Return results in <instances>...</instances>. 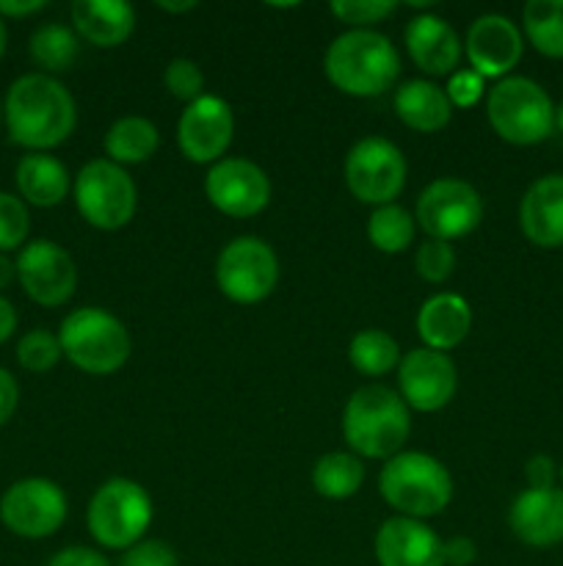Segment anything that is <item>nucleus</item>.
<instances>
[{"label": "nucleus", "mask_w": 563, "mask_h": 566, "mask_svg": "<svg viewBox=\"0 0 563 566\" xmlns=\"http://www.w3.org/2000/svg\"><path fill=\"white\" fill-rule=\"evenodd\" d=\"M412 434V409L401 392L384 385H364L348 398L342 437L359 459H392Z\"/></svg>", "instance_id": "f03ea898"}, {"label": "nucleus", "mask_w": 563, "mask_h": 566, "mask_svg": "<svg viewBox=\"0 0 563 566\" xmlns=\"http://www.w3.org/2000/svg\"><path fill=\"white\" fill-rule=\"evenodd\" d=\"M3 116L11 142L31 153L59 147L77 125L72 94L66 92L64 83L44 72H28L11 83Z\"/></svg>", "instance_id": "f257e3e1"}, {"label": "nucleus", "mask_w": 563, "mask_h": 566, "mask_svg": "<svg viewBox=\"0 0 563 566\" xmlns=\"http://www.w3.org/2000/svg\"><path fill=\"white\" fill-rule=\"evenodd\" d=\"M17 403H20V385L11 376V370L0 368V426H6L14 418Z\"/></svg>", "instance_id": "a19ab883"}, {"label": "nucleus", "mask_w": 563, "mask_h": 566, "mask_svg": "<svg viewBox=\"0 0 563 566\" xmlns=\"http://www.w3.org/2000/svg\"><path fill=\"white\" fill-rule=\"evenodd\" d=\"M6 44H9V31H6V22L0 20V59H3L6 53Z\"/></svg>", "instance_id": "de8ad7c7"}, {"label": "nucleus", "mask_w": 563, "mask_h": 566, "mask_svg": "<svg viewBox=\"0 0 563 566\" xmlns=\"http://www.w3.org/2000/svg\"><path fill=\"white\" fill-rule=\"evenodd\" d=\"M158 9L169 11V14H182V11L196 9V3H193V0H185V3H158Z\"/></svg>", "instance_id": "49530a36"}, {"label": "nucleus", "mask_w": 563, "mask_h": 566, "mask_svg": "<svg viewBox=\"0 0 563 566\" xmlns=\"http://www.w3.org/2000/svg\"><path fill=\"white\" fill-rule=\"evenodd\" d=\"M524 475H528L530 490H552L557 479V468L546 453H535L528 468H524Z\"/></svg>", "instance_id": "58836bf2"}, {"label": "nucleus", "mask_w": 563, "mask_h": 566, "mask_svg": "<svg viewBox=\"0 0 563 566\" xmlns=\"http://www.w3.org/2000/svg\"><path fill=\"white\" fill-rule=\"evenodd\" d=\"M88 534L108 551H127L144 539L152 523V501L138 481L110 479L88 503Z\"/></svg>", "instance_id": "0eeeda50"}, {"label": "nucleus", "mask_w": 563, "mask_h": 566, "mask_svg": "<svg viewBox=\"0 0 563 566\" xmlns=\"http://www.w3.org/2000/svg\"><path fill=\"white\" fill-rule=\"evenodd\" d=\"M210 205L232 219H252L270 202V180L246 158H221L204 177Z\"/></svg>", "instance_id": "4468645a"}, {"label": "nucleus", "mask_w": 563, "mask_h": 566, "mask_svg": "<svg viewBox=\"0 0 563 566\" xmlns=\"http://www.w3.org/2000/svg\"><path fill=\"white\" fill-rule=\"evenodd\" d=\"M42 9L44 0H0V20L3 17H28Z\"/></svg>", "instance_id": "37998d69"}, {"label": "nucleus", "mask_w": 563, "mask_h": 566, "mask_svg": "<svg viewBox=\"0 0 563 566\" xmlns=\"http://www.w3.org/2000/svg\"><path fill=\"white\" fill-rule=\"evenodd\" d=\"M72 22L94 48H119L136 28V11L125 0H75Z\"/></svg>", "instance_id": "5701e85b"}, {"label": "nucleus", "mask_w": 563, "mask_h": 566, "mask_svg": "<svg viewBox=\"0 0 563 566\" xmlns=\"http://www.w3.org/2000/svg\"><path fill=\"white\" fill-rule=\"evenodd\" d=\"M31 59L47 72H64L77 59V36L66 25L47 22L31 33Z\"/></svg>", "instance_id": "7c9ffc66"}, {"label": "nucleus", "mask_w": 563, "mask_h": 566, "mask_svg": "<svg viewBox=\"0 0 563 566\" xmlns=\"http://www.w3.org/2000/svg\"><path fill=\"white\" fill-rule=\"evenodd\" d=\"M445 542L423 520L390 517L375 534L379 566H445Z\"/></svg>", "instance_id": "a211bd4d"}, {"label": "nucleus", "mask_w": 563, "mask_h": 566, "mask_svg": "<svg viewBox=\"0 0 563 566\" xmlns=\"http://www.w3.org/2000/svg\"><path fill=\"white\" fill-rule=\"evenodd\" d=\"M163 86L171 97L182 99V103H193V99L202 97L204 75L196 61L174 59L163 70Z\"/></svg>", "instance_id": "f704fd0d"}, {"label": "nucleus", "mask_w": 563, "mask_h": 566, "mask_svg": "<svg viewBox=\"0 0 563 566\" xmlns=\"http://www.w3.org/2000/svg\"><path fill=\"white\" fill-rule=\"evenodd\" d=\"M0 119H3V105H0Z\"/></svg>", "instance_id": "8fccbe9b"}, {"label": "nucleus", "mask_w": 563, "mask_h": 566, "mask_svg": "<svg viewBox=\"0 0 563 566\" xmlns=\"http://www.w3.org/2000/svg\"><path fill=\"white\" fill-rule=\"evenodd\" d=\"M75 205L77 213L92 227L105 232L121 230L132 221L138 205L136 182L125 171V166L108 158L88 160L75 177Z\"/></svg>", "instance_id": "6e6552de"}, {"label": "nucleus", "mask_w": 563, "mask_h": 566, "mask_svg": "<svg viewBox=\"0 0 563 566\" xmlns=\"http://www.w3.org/2000/svg\"><path fill=\"white\" fill-rule=\"evenodd\" d=\"M555 125H557V130L563 133V103L555 108Z\"/></svg>", "instance_id": "09e8293b"}, {"label": "nucleus", "mask_w": 563, "mask_h": 566, "mask_svg": "<svg viewBox=\"0 0 563 566\" xmlns=\"http://www.w3.org/2000/svg\"><path fill=\"white\" fill-rule=\"evenodd\" d=\"M417 221L428 238L458 241L478 230L484 221V199L475 186L458 177H442L428 182L417 199Z\"/></svg>", "instance_id": "9b49d317"}, {"label": "nucleus", "mask_w": 563, "mask_h": 566, "mask_svg": "<svg viewBox=\"0 0 563 566\" xmlns=\"http://www.w3.org/2000/svg\"><path fill=\"white\" fill-rule=\"evenodd\" d=\"M519 227L541 249L563 247V175H546L524 191Z\"/></svg>", "instance_id": "aec40b11"}, {"label": "nucleus", "mask_w": 563, "mask_h": 566, "mask_svg": "<svg viewBox=\"0 0 563 566\" xmlns=\"http://www.w3.org/2000/svg\"><path fill=\"white\" fill-rule=\"evenodd\" d=\"M348 359L362 376H384L401 365V348L384 329H362L348 346Z\"/></svg>", "instance_id": "c85d7f7f"}, {"label": "nucleus", "mask_w": 563, "mask_h": 566, "mask_svg": "<svg viewBox=\"0 0 563 566\" xmlns=\"http://www.w3.org/2000/svg\"><path fill=\"white\" fill-rule=\"evenodd\" d=\"M17 191L22 202H31L36 208H55L70 193V171L59 158L44 153H28L17 164L14 171Z\"/></svg>", "instance_id": "b1692460"}, {"label": "nucleus", "mask_w": 563, "mask_h": 566, "mask_svg": "<svg viewBox=\"0 0 563 566\" xmlns=\"http://www.w3.org/2000/svg\"><path fill=\"white\" fill-rule=\"evenodd\" d=\"M442 553H445V566H469L478 558V547L469 536H453L445 542Z\"/></svg>", "instance_id": "79ce46f5"}, {"label": "nucleus", "mask_w": 563, "mask_h": 566, "mask_svg": "<svg viewBox=\"0 0 563 566\" xmlns=\"http://www.w3.org/2000/svg\"><path fill=\"white\" fill-rule=\"evenodd\" d=\"M561 481H563V464H561Z\"/></svg>", "instance_id": "3c124183"}, {"label": "nucleus", "mask_w": 563, "mask_h": 566, "mask_svg": "<svg viewBox=\"0 0 563 566\" xmlns=\"http://www.w3.org/2000/svg\"><path fill=\"white\" fill-rule=\"evenodd\" d=\"M61 340L59 335L47 329H31L17 343V363L31 374H47L59 365L61 359Z\"/></svg>", "instance_id": "2f4dec72"}, {"label": "nucleus", "mask_w": 563, "mask_h": 566, "mask_svg": "<svg viewBox=\"0 0 563 566\" xmlns=\"http://www.w3.org/2000/svg\"><path fill=\"white\" fill-rule=\"evenodd\" d=\"M406 50L425 75H453L461 61V39L456 28L436 14H419L406 25Z\"/></svg>", "instance_id": "412c9836"}, {"label": "nucleus", "mask_w": 563, "mask_h": 566, "mask_svg": "<svg viewBox=\"0 0 563 566\" xmlns=\"http://www.w3.org/2000/svg\"><path fill=\"white\" fill-rule=\"evenodd\" d=\"M235 136V114L230 103L202 94L185 105L177 125V142L191 164H219Z\"/></svg>", "instance_id": "2eb2a0df"}, {"label": "nucleus", "mask_w": 563, "mask_h": 566, "mask_svg": "<svg viewBox=\"0 0 563 566\" xmlns=\"http://www.w3.org/2000/svg\"><path fill=\"white\" fill-rule=\"evenodd\" d=\"M215 282L230 302H265L279 282V258L263 238L241 235L221 249L215 260Z\"/></svg>", "instance_id": "1a4fd4ad"}, {"label": "nucleus", "mask_w": 563, "mask_h": 566, "mask_svg": "<svg viewBox=\"0 0 563 566\" xmlns=\"http://www.w3.org/2000/svg\"><path fill=\"white\" fill-rule=\"evenodd\" d=\"M368 238L379 252L401 254L414 241V216L401 205H381L370 213Z\"/></svg>", "instance_id": "c756f323"}, {"label": "nucleus", "mask_w": 563, "mask_h": 566, "mask_svg": "<svg viewBox=\"0 0 563 566\" xmlns=\"http://www.w3.org/2000/svg\"><path fill=\"white\" fill-rule=\"evenodd\" d=\"M397 6L392 0H334L331 14L351 28H370L375 22H384L395 14Z\"/></svg>", "instance_id": "c9c22d12"}, {"label": "nucleus", "mask_w": 563, "mask_h": 566, "mask_svg": "<svg viewBox=\"0 0 563 566\" xmlns=\"http://www.w3.org/2000/svg\"><path fill=\"white\" fill-rule=\"evenodd\" d=\"M401 398L414 412H439L458 390V370L447 354L414 348L397 365Z\"/></svg>", "instance_id": "dca6fc26"}, {"label": "nucleus", "mask_w": 563, "mask_h": 566, "mask_svg": "<svg viewBox=\"0 0 563 566\" xmlns=\"http://www.w3.org/2000/svg\"><path fill=\"white\" fill-rule=\"evenodd\" d=\"M31 232V213L25 202L9 191H0V254L14 252L28 241Z\"/></svg>", "instance_id": "473e14b6"}, {"label": "nucleus", "mask_w": 563, "mask_h": 566, "mask_svg": "<svg viewBox=\"0 0 563 566\" xmlns=\"http://www.w3.org/2000/svg\"><path fill=\"white\" fill-rule=\"evenodd\" d=\"M323 72L342 94L379 97L401 75V59L384 33L373 28H351L329 44Z\"/></svg>", "instance_id": "7ed1b4c3"}, {"label": "nucleus", "mask_w": 563, "mask_h": 566, "mask_svg": "<svg viewBox=\"0 0 563 566\" xmlns=\"http://www.w3.org/2000/svg\"><path fill=\"white\" fill-rule=\"evenodd\" d=\"M379 490L397 517L412 520L434 517L453 501V479L447 468L439 459L419 451L386 459L379 475Z\"/></svg>", "instance_id": "20e7f679"}, {"label": "nucleus", "mask_w": 563, "mask_h": 566, "mask_svg": "<svg viewBox=\"0 0 563 566\" xmlns=\"http://www.w3.org/2000/svg\"><path fill=\"white\" fill-rule=\"evenodd\" d=\"M522 31L502 14H484L469 25L464 53H467L469 70L480 77H502L522 59Z\"/></svg>", "instance_id": "f3484780"}, {"label": "nucleus", "mask_w": 563, "mask_h": 566, "mask_svg": "<svg viewBox=\"0 0 563 566\" xmlns=\"http://www.w3.org/2000/svg\"><path fill=\"white\" fill-rule=\"evenodd\" d=\"M395 114L417 133H439L450 125L453 105L445 88L431 81H406L395 92Z\"/></svg>", "instance_id": "393cba45"}, {"label": "nucleus", "mask_w": 563, "mask_h": 566, "mask_svg": "<svg viewBox=\"0 0 563 566\" xmlns=\"http://www.w3.org/2000/svg\"><path fill=\"white\" fill-rule=\"evenodd\" d=\"M158 127L149 119H144V116H121L105 133V153H108V160H114L119 166L144 164V160H149L158 153Z\"/></svg>", "instance_id": "a878e982"}, {"label": "nucleus", "mask_w": 563, "mask_h": 566, "mask_svg": "<svg viewBox=\"0 0 563 566\" xmlns=\"http://www.w3.org/2000/svg\"><path fill=\"white\" fill-rule=\"evenodd\" d=\"M346 186L359 202L375 208L392 205L406 186V158L386 138H362L346 158Z\"/></svg>", "instance_id": "9d476101"}, {"label": "nucleus", "mask_w": 563, "mask_h": 566, "mask_svg": "<svg viewBox=\"0 0 563 566\" xmlns=\"http://www.w3.org/2000/svg\"><path fill=\"white\" fill-rule=\"evenodd\" d=\"M472 329V310L467 298L458 293H436L425 298V304L417 313V335L425 343V348L434 352H450L461 346Z\"/></svg>", "instance_id": "4be33fe9"}, {"label": "nucleus", "mask_w": 563, "mask_h": 566, "mask_svg": "<svg viewBox=\"0 0 563 566\" xmlns=\"http://www.w3.org/2000/svg\"><path fill=\"white\" fill-rule=\"evenodd\" d=\"M17 280L31 302L42 307H61L75 296L77 269L75 260L59 243L39 238L25 243L17 258Z\"/></svg>", "instance_id": "ddd939ff"}, {"label": "nucleus", "mask_w": 563, "mask_h": 566, "mask_svg": "<svg viewBox=\"0 0 563 566\" xmlns=\"http://www.w3.org/2000/svg\"><path fill=\"white\" fill-rule=\"evenodd\" d=\"M528 42L546 59H563V0H530L522 9Z\"/></svg>", "instance_id": "cd10ccee"}, {"label": "nucleus", "mask_w": 563, "mask_h": 566, "mask_svg": "<svg viewBox=\"0 0 563 566\" xmlns=\"http://www.w3.org/2000/svg\"><path fill=\"white\" fill-rule=\"evenodd\" d=\"M486 114L497 136L517 147L544 142L555 127V105L550 94L530 77H502L489 88Z\"/></svg>", "instance_id": "423d86ee"}, {"label": "nucleus", "mask_w": 563, "mask_h": 566, "mask_svg": "<svg viewBox=\"0 0 563 566\" xmlns=\"http://www.w3.org/2000/svg\"><path fill=\"white\" fill-rule=\"evenodd\" d=\"M486 92V81L472 70H458L453 72L450 81H447V99H450L453 108H472L475 103H480Z\"/></svg>", "instance_id": "e433bc0d"}, {"label": "nucleus", "mask_w": 563, "mask_h": 566, "mask_svg": "<svg viewBox=\"0 0 563 566\" xmlns=\"http://www.w3.org/2000/svg\"><path fill=\"white\" fill-rule=\"evenodd\" d=\"M14 329H17L14 304H11L6 296H0V346H3L11 335H14Z\"/></svg>", "instance_id": "c03bdc74"}, {"label": "nucleus", "mask_w": 563, "mask_h": 566, "mask_svg": "<svg viewBox=\"0 0 563 566\" xmlns=\"http://www.w3.org/2000/svg\"><path fill=\"white\" fill-rule=\"evenodd\" d=\"M513 536L530 547H552L563 542V490H524L508 512Z\"/></svg>", "instance_id": "6ab92c4d"}, {"label": "nucleus", "mask_w": 563, "mask_h": 566, "mask_svg": "<svg viewBox=\"0 0 563 566\" xmlns=\"http://www.w3.org/2000/svg\"><path fill=\"white\" fill-rule=\"evenodd\" d=\"M414 269L425 282L439 285V282L450 280L453 269H456V249L447 241L428 238L425 243H419L417 254H414Z\"/></svg>", "instance_id": "72a5a7b5"}, {"label": "nucleus", "mask_w": 563, "mask_h": 566, "mask_svg": "<svg viewBox=\"0 0 563 566\" xmlns=\"http://www.w3.org/2000/svg\"><path fill=\"white\" fill-rule=\"evenodd\" d=\"M364 484V464L357 453L334 451L326 453L312 468V486L320 497L346 501L357 495Z\"/></svg>", "instance_id": "bb28decb"}, {"label": "nucleus", "mask_w": 563, "mask_h": 566, "mask_svg": "<svg viewBox=\"0 0 563 566\" xmlns=\"http://www.w3.org/2000/svg\"><path fill=\"white\" fill-rule=\"evenodd\" d=\"M59 340L64 357L83 374H116L130 359V332L108 310L81 307L70 313L61 324Z\"/></svg>", "instance_id": "39448f33"}, {"label": "nucleus", "mask_w": 563, "mask_h": 566, "mask_svg": "<svg viewBox=\"0 0 563 566\" xmlns=\"http://www.w3.org/2000/svg\"><path fill=\"white\" fill-rule=\"evenodd\" d=\"M14 280H17V263H11L6 254H0V291L9 287Z\"/></svg>", "instance_id": "a18cd8bd"}, {"label": "nucleus", "mask_w": 563, "mask_h": 566, "mask_svg": "<svg viewBox=\"0 0 563 566\" xmlns=\"http://www.w3.org/2000/svg\"><path fill=\"white\" fill-rule=\"evenodd\" d=\"M47 566H110L103 553L92 551V547H66V551L55 553Z\"/></svg>", "instance_id": "ea45409f"}, {"label": "nucleus", "mask_w": 563, "mask_h": 566, "mask_svg": "<svg viewBox=\"0 0 563 566\" xmlns=\"http://www.w3.org/2000/svg\"><path fill=\"white\" fill-rule=\"evenodd\" d=\"M0 520L22 539H47L64 525L66 495L50 479H22L0 497Z\"/></svg>", "instance_id": "f8f14e48"}, {"label": "nucleus", "mask_w": 563, "mask_h": 566, "mask_svg": "<svg viewBox=\"0 0 563 566\" xmlns=\"http://www.w3.org/2000/svg\"><path fill=\"white\" fill-rule=\"evenodd\" d=\"M121 566H177V553L163 539H141L127 547Z\"/></svg>", "instance_id": "4c0bfd02"}]
</instances>
